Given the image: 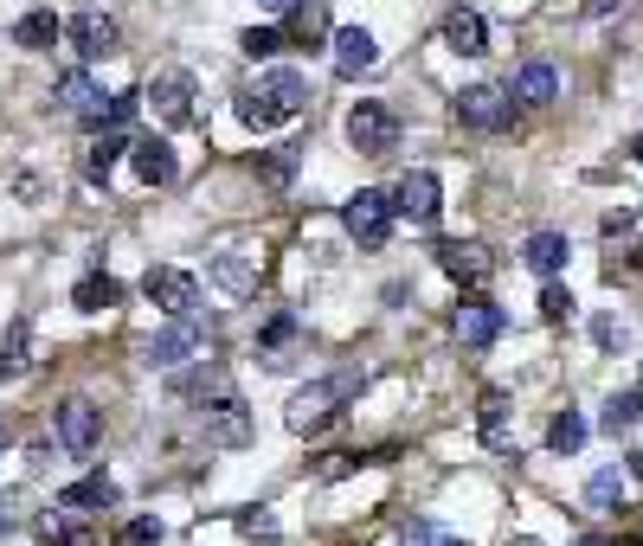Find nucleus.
Wrapping results in <instances>:
<instances>
[{"label": "nucleus", "instance_id": "11", "mask_svg": "<svg viewBox=\"0 0 643 546\" xmlns=\"http://www.w3.org/2000/svg\"><path fill=\"white\" fill-rule=\"evenodd\" d=\"M200 342H207V335H200V315H174V322L148 342V360H154V367H181V360L200 353Z\"/></svg>", "mask_w": 643, "mask_h": 546}, {"label": "nucleus", "instance_id": "1", "mask_svg": "<svg viewBox=\"0 0 643 546\" xmlns=\"http://www.w3.org/2000/svg\"><path fill=\"white\" fill-rule=\"evenodd\" d=\"M200 431H207V444H219V450H245L251 444V406L225 380H213V393L200 399Z\"/></svg>", "mask_w": 643, "mask_h": 546}, {"label": "nucleus", "instance_id": "46", "mask_svg": "<svg viewBox=\"0 0 643 546\" xmlns=\"http://www.w3.org/2000/svg\"><path fill=\"white\" fill-rule=\"evenodd\" d=\"M638 161H643V136H638Z\"/></svg>", "mask_w": 643, "mask_h": 546}, {"label": "nucleus", "instance_id": "10", "mask_svg": "<svg viewBox=\"0 0 643 546\" xmlns=\"http://www.w3.org/2000/svg\"><path fill=\"white\" fill-rule=\"evenodd\" d=\"M437 264H444V276H457V283H490L496 276V258H490V245H463V238H444L437 245Z\"/></svg>", "mask_w": 643, "mask_h": 546}, {"label": "nucleus", "instance_id": "28", "mask_svg": "<svg viewBox=\"0 0 643 546\" xmlns=\"http://www.w3.org/2000/svg\"><path fill=\"white\" fill-rule=\"evenodd\" d=\"M296 167H302V148L284 141V148H271V154L258 161V181H264V187H289V181H296Z\"/></svg>", "mask_w": 643, "mask_h": 546}, {"label": "nucleus", "instance_id": "2", "mask_svg": "<svg viewBox=\"0 0 643 546\" xmlns=\"http://www.w3.org/2000/svg\"><path fill=\"white\" fill-rule=\"evenodd\" d=\"M355 393V380H309V386H296L284 406V424L296 431V437H309V431H322L329 418H335V406Z\"/></svg>", "mask_w": 643, "mask_h": 546}, {"label": "nucleus", "instance_id": "19", "mask_svg": "<svg viewBox=\"0 0 643 546\" xmlns=\"http://www.w3.org/2000/svg\"><path fill=\"white\" fill-rule=\"evenodd\" d=\"M59 508H116V482L103 476V470H90V476H77V482H65L59 488Z\"/></svg>", "mask_w": 643, "mask_h": 546}, {"label": "nucleus", "instance_id": "24", "mask_svg": "<svg viewBox=\"0 0 643 546\" xmlns=\"http://www.w3.org/2000/svg\"><path fill=\"white\" fill-rule=\"evenodd\" d=\"M97 97H103V90H97V84H90V71H65V77H59V84H52V103H59V110H65V116H84V110H90V103H97Z\"/></svg>", "mask_w": 643, "mask_h": 546}, {"label": "nucleus", "instance_id": "16", "mask_svg": "<svg viewBox=\"0 0 643 546\" xmlns=\"http://www.w3.org/2000/svg\"><path fill=\"white\" fill-rule=\"evenodd\" d=\"M567 258H572L567 232H534V238L521 245V264H528L534 276H560L567 271Z\"/></svg>", "mask_w": 643, "mask_h": 546}, {"label": "nucleus", "instance_id": "27", "mask_svg": "<svg viewBox=\"0 0 643 546\" xmlns=\"http://www.w3.org/2000/svg\"><path fill=\"white\" fill-rule=\"evenodd\" d=\"M13 39H20L26 52H46L52 39H65V26H59V13H26V20L13 26Z\"/></svg>", "mask_w": 643, "mask_h": 546}, {"label": "nucleus", "instance_id": "6", "mask_svg": "<svg viewBox=\"0 0 643 546\" xmlns=\"http://www.w3.org/2000/svg\"><path fill=\"white\" fill-rule=\"evenodd\" d=\"M457 116L470 123V129H508L515 123V90H502V84H470L463 97H457Z\"/></svg>", "mask_w": 643, "mask_h": 546}, {"label": "nucleus", "instance_id": "21", "mask_svg": "<svg viewBox=\"0 0 643 546\" xmlns=\"http://www.w3.org/2000/svg\"><path fill=\"white\" fill-rule=\"evenodd\" d=\"M508 90H515V103H554V97H560V71L541 65V59H528V65L515 71Z\"/></svg>", "mask_w": 643, "mask_h": 546}, {"label": "nucleus", "instance_id": "20", "mask_svg": "<svg viewBox=\"0 0 643 546\" xmlns=\"http://www.w3.org/2000/svg\"><path fill=\"white\" fill-rule=\"evenodd\" d=\"M65 39L77 46V59H97V52L116 46V20H103V13H77L72 26H65Z\"/></svg>", "mask_w": 643, "mask_h": 546}, {"label": "nucleus", "instance_id": "39", "mask_svg": "<svg viewBox=\"0 0 643 546\" xmlns=\"http://www.w3.org/2000/svg\"><path fill=\"white\" fill-rule=\"evenodd\" d=\"M592 335H598V347H625V342H631V335H625L611 315H598V322H592Z\"/></svg>", "mask_w": 643, "mask_h": 546}, {"label": "nucleus", "instance_id": "38", "mask_svg": "<svg viewBox=\"0 0 643 546\" xmlns=\"http://www.w3.org/2000/svg\"><path fill=\"white\" fill-rule=\"evenodd\" d=\"M245 534H251V541H264V546H277V528H271V508H251V514H245Z\"/></svg>", "mask_w": 643, "mask_h": 546}, {"label": "nucleus", "instance_id": "3", "mask_svg": "<svg viewBox=\"0 0 643 546\" xmlns=\"http://www.w3.org/2000/svg\"><path fill=\"white\" fill-rule=\"evenodd\" d=\"M393 194H355V200L342 206V225H348V238L367 245V251H380L386 238H393Z\"/></svg>", "mask_w": 643, "mask_h": 546}, {"label": "nucleus", "instance_id": "26", "mask_svg": "<svg viewBox=\"0 0 643 546\" xmlns=\"http://www.w3.org/2000/svg\"><path fill=\"white\" fill-rule=\"evenodd\" d=\"M638 424H643V393H611V399H605V418H598V431L625 437V431H638Z\"/></svg>", "mask_w": 643, "mask_h": 546}, {"label": "nucleus", "instance_id": "33", "mask_svg": "<svg viewBox=\"0 0 643 546\" xmlns=\"http://www.w3.org/2000/svg\"><path fill=\"white\" fill-rule=\"evenodd\" d=\"M547 444H554V450H560V457H572V450H579V444H585V418H579V411H560V418H554V424H547Z\"/></svg>", "mask_w": 643, "mask_h": 546}, {"label": "nucleus", "instance_id": "44", "mask_svg": "<svg viewBox=\"0 0 643 546\" xmlns=\"http://www.w3.org/2000/svg\"><path fill=\"white\" fill-rule=\"evenodd\" d=\"M631 476H643V450H638V457H631Z\"/></svg>", "mask_w": 643, "mask_h": 546}, {"label": "nucleus", "instance_id": "12", "mask_svg": "<svg viewBox=\"0 0 643 546\" xmlns=\"http://www.w3.org/2000/svg\"><path fill=\"white\" fill-rule=\"evenodd\" d=\"M258 97H264V103H277L284 116H302V110H309V77H302V71H289V65H271L264 77H258Z\"/></svg>", "mask_w": 643, "mask_h": 546}, {"label": "nucleus", "instance_id": "29", "mask_svg": "<svg viewBox=\"0 0 643 546\" xmlns=\"http://www.w3.org/2000/svg\"><path fill=\"white\" fill-rule=\"evenodd\" d=\"M123 148H129V141L116 136V129H103V141H97V148H90V154H84V181H90V187H103V181H110V167H116V154H123Z\"/></svg>", "mask_w": 643, "mask_h": 546}, {"label": "nucleus", "instance_id": "15", "mask_svg": "<svg viewBox=\"0 0 643 546\" xmlns=\"http://www.w3.org/2000/svg\"><path fill=\"white\" fill-rule=\"evenodd\" d=\"M444 46H450V52H463V59H483V52H490V26H483V13L457 7V13L444 20Z\"/></svg>", "mask_w": 643, "mask_h": 546}, {"label": "nucleus", "instance_id": "18", "mask_svg": "<svg viewBox=\"0 0 643 546\" xmlns=\"http://www.w3.org/2000/svg\"><path fill=\"white\" fill-rule=\"evenodd\" d=\"M502 335V309L496 302H463L457 309V342L463 347H490Z\"/></svg>", "mask_w": 643, "mask_h": 546}, {"label": "nucleus", "instance_id": "31", "mask_svg": "<svg viewBox=\"0 0 643 546\" xmlns=\"http://www.w3.org/2000/svg\"><path fill=\"white\" fill-rule=\"evenodd\" d=\"M289 342H296V322L277 315V322L264 328V342H258V360H264V367H289Z\"/></svg>", "mask_w": 643, "mask_h": 546}, {"label": "nucleus", "instance_id": "34", "mask_svg": "<svg viewBox=\"0 0 643 546\" xmlns=\"http://www.w3.org/2000/svg\"><path fill=\"white\" fill-rule=\"evenodd\" d=\"M238 123H245V129H277V123H289V116L277 110V103H264V97L251 90V97L238 103Z\"/></svg>", "mask_w": 643, "mask_h": 546}, {"label": "nucleus", "instance_id": "42", "mask_svg": "<svg viewBox=\"0 0 643 546\" xmlns=\"http://www.w3.org/2000/svg\"><path fill=\"white\" fill-rule=\"evenodd\" d=\"M258 7H264V13H289V7H296V0H258Z\"/></svg>", "mask_w": 643, "mask_h": 546}, {"label": "nucleus", "instance_id": "14", "mask_svg": "<svg viewBox=\"0 0 643 546\" xmlns=\"http://www.w3.org/2000/svg\"><path fill=\"white\" fill-rule=\"evenodd\" d=\"M335 71L342 77H360V71H373V59H380V46H373V33L367 26H335Z\"/></svg>", "mask_w": 643, "mask_h": 546}, {"label": "nucleus", "instance_id": "35", "mask_svg": "<svg viewBox=\"0 0 643 546\" xmlns=\"http://www.w3.org/2000/svg\"><path fill=\"white\" fill-rule=\"evenodd\" d=\"M161 541V521L143 514V521H129V528H116V546H154Z\"/></svg>", "mask_w": 643, "mask_h": 546}, {"label": "nucleus", "instance_id": "47", "mask_svg": "<svg viewBox=\"0 0 643 546\" xmlns=\"http://www.w3.org/2000/svg\"><path fill=\"white\" fill-rule=\"evenodd\" d=\"M0 444H7V431H0Z\"/></svg>", "mask_w": 643, "mask_h": 546}, {"label": "nucleus", "instance_id": "5", "mask_svg": "<svg viewBox=\"0 0 643 546\" xmlns=\"http://www.w3.org/2000/svg\"><path fill=\"white\" fill-rule=\"evenodd\" d=\"M348 141H355L360 154L380 161V154L399 148V116H393L386 103H355V110H348Z\"/></svg>", "mask_w": 643, "mask_h": 546}, {"label": "nucleus", "instance_id": "7", "mask_svg": "<svg viewBox=\"0 0 643 546\" xmlns=\"http://www.w3.org/2000/svg\"><path fill=\"white\" fill-rule=\"evenodd\" d=\"M393 212L412 219V225H431V219L444 212V181H437L431 167H412V174L393 187Z\"/></svg>", "mask_w": 643, "mask_h": 546}, {"label": "nucleus", "instance_id": "41", "mask_svg": "<svg viewBox=\"0 0 643 546\" xmlns=\"http://www.w3.org/2000/svg\"><path fill=\"white\" fill-rule=\"evenodd\" d=\"M585 13H592V20H605V13H618V0H585Z\"/></svg>", "mask_w": 643, "mask_h": 546}, {"label": "nucleus", "instance_id": "17", "mask_svg": "<svg viewBox=\"0 0 643 546\" xmlns=\"http://www.w3.org/2000/svg\"><path fill=\"white\" fill-rule=\"evenodd\" d=\"M289 39H296V46H322V39H335L329 0H296V7H289Z\"/></svg>", "mask_w": 643, "mask_h": 546}, {"label": "nucleus", "instance_id": "30", "mask_svg": "<svg viewBox=\"0 0 643 546\" xmlns=\"http://www.w3.org/2000/svg\"><path fill=\"white\" fill-rule=\"evenodd\" d=\"M72 302H77V309H84V315H97V309H110V302H116V283H110V276H103V271L77 276Z\"/></svg>", "mask_w": 643, "mask_h": 546}, {"label": "nucleus", "instance_id": "36", "mask_svg": "<svg viewBox=\"0 0 643 546\" xmlns=\"http://www.w3.org/2000/svg\"><path fill=\"white\" fill-rule=\"evenodd\" d=\"M541 315H547V322H567V315H572V289L547 283V289H541Z\"/></svg>", "mask_w": 643, "mask_h": 546}, {"label": "nucleus", "instance_id": "25", "mask_svg": "<svg viewBox=\"0 0 643 546\" xmlns=\"http://www.w3.org/2000/svg\"><path fill=\"white\" fill-rule=\"evenodd\" d=\"M213 283L225 289V296H251V289H258V271H251L238 251H219L213 258Z\"/></svg>", "mask_w": 643, "mask_h": 546}, {"label": "nucleus", "instance_id": "13", "mask_svg": "<svg viewBox=\"0 0 643 546\" xmlns=\"http://www.w3.org/2000/svg\"><path fill=\"white\" fill-rule=\"evenodd\" d=\"M129 161H136V174H143L148 187H174V174H181L174 148H168L161 136H136L129 141Z\"/></svg>", "mask_w": 643, "mask_h": 546}, {"label": "nucleus", "instance_id": "48", "mask_svg": "<svg viewBox=\"0 0 643 546\" xmlns=\"http://www.w3.org/2000/svg\"><path fill=\"white\" fill-rule=\"evenodd\" d=\"M521 546H528V541H521Z\"/></svg>", "mask_w": 643, "mask_h": 546}, {"label": "nucleus", "instance_id": "9", "mask_svg": "<svg viewBox=\"0 0 643 546\" xmlns=\"http://www.w3.org/2000/svg\"><path fill=\"white\" fill-rule=\"evenodd\" d=\"M97 437H103V411L90 406V399H65V406H59V444H65L72 457H90Z\"/></svg>", "mask_w": 643, "mask_h": 546}, {"label": "nucleus", "instance_id": "8", "mask_svg": "<svg viewBox=\"0 0 643 546\" xmlns=\"http://www.w3.org/2000/svg\"><path fill=\"white\" fill-rule=\"evenodd\" d=\"M143 103L168 123V129H187V123H194V77H187V71H161V77L148 84Z\"/></svg>", "mask_w": 643, "mask_h": 546}, {"label": "nucleus", "instance_id": "45", "mask_svg": "<svg viewBox=\"0 0 643 546\" xmlns=\"http://www.w3.org/2000/svg\"><path fill=\"white\" fill-rule=\"evenodd\" d=\"M437 546H463V541H437Z\"/></svg>", "mask_w": 643, "mask_h": 546}, {"label": "nucleus", "instance_id": "23", "mask_svg": "<svg viewBox=\"0 0 643 546\" xmlns=\"http://www.w3.org/2000/svg\"><path fill=\"white\" fill-rule=\"evenodd\" d=\"M477 431H483V444H490V450H515V406H508L502 393H490V399H483V424H477Z\"/></svg>", "mask_w": 643, "mask_h": 546}, {"label": "nucleus", "instance_id": "4", "mask_svg": "<svg viewBox=\"0 0 643 546\" xmlns=\"http://www.w3.org/2000/svg\"><path fill=\"white\" fill-rule=\"evenodd\" d=\"M143 296L174 322V315H200V283L187 271H174V264H148V276H143Z\"/></svg>", "mask_w": 643, "mask_h": 546}, {"label": "nucleus", "instance_id": "22", "mask_svg": "<svg viewBox=\"0 0 643 546\" xmlns=\"http://www.w3.org/2000/svg\"><path fill=\"white\" fill-rule=\"evenodd\" d=\"M20 373H33V322L20 315L13 328H7V342H0V380H20Z\"/></svg>", "mask_w": 643, "mask_h": 546}, {"label": "nucleus", "instance_id": "43", "mask_svg": "<svg viewBox=\"0 0 643 546\" xmlns=\"http://www.w3.org/2000/svg\"><path fill=\"white\" fill-rule=\"evenodd\" d=\"M579 546H618V541H605V534H585V541H579Z\"/></svg>", "mask_w": 643, "mask_h": 546}, {"label": "nucleus", "instance_id": "32", "mask_svg": "<svg viewBox=\"0 0 643 546\" xmlns=\"http://www.w3.org/2000/svg\"><path fill=\"white\" fill-rule=\"evenodd\" d=\"M625 488H631L625 470H598V476L585 482V501H592V508H618V501H625Z\"/></svg>", "mask_w": 643, "mask_h": 546}, {"label": "nucleus", "instance_id": "40", "mask_svg": "<svg viewBox=\"0 0 643 546\" xmlns=\"http://www.w3.org/2000/svg\"><path fill=\"white\" fill-rule=\"evenodd\" d=\"M437 541H444V534H437L431 521H419V528H406V546H437Z\"/></svg>", "mask_w": 643, "mask_h": 546}, {"label": "nucleus", "instance_id": "37", "mask_svg": "<svg viewBox=\"0 0 643 546\" xmlns=\"http://www.w3.org/2000/svg\"><path fill=\"white\" fill-rule=\"evenodd\" d=\"M277 39H284V33H277V26H251V33H245V39H238V46H245V52H251V59H271V52H277Z\"/></svg>", "mask_w": 643, "mask_h": 546}]
</instances>
